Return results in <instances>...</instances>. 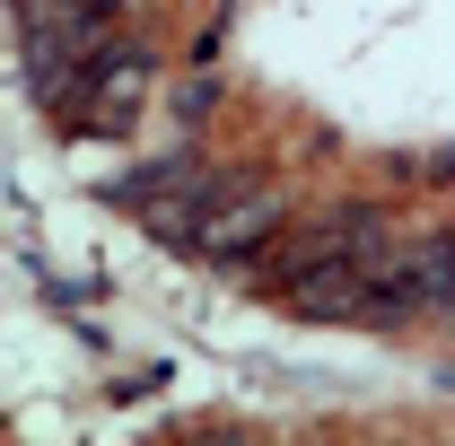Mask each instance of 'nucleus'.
I'll return each instance as SVG.
<instances>
[{"instance_id": "f03ea898", "label": "nucleus", "mask_w": 455, "mask_h": 446, "mask_svg": "<svg viewBox=\"0 0 455 446\" xmlns=\"http://www.w3.org/2000/svg\"><path fill=\"white\" fill-rule=\"evenodd\" d=\"M411 315H455V227H411L377 280L368 324H411Z\"/></svg>"}, {"instance_id": "f257e3e1", "label": "nucleus", "mask_w": 455, "mask_h": 446, "mask_svg": "<svg viewBox=\"0 0 455 446\" xmlns=\"http://www.w3.org/2000/svg\"><path fill=\"white\" fill-rule=\"evenodd\" d=\"M395 245H403V227L359 202V211L315 219L281 263H272V280H281V298L298 315H368V307H377V280L395 263Z\"/></svg>"}, {"instance_id": "7ed1b4c3", "label": "nucleus", "mask_w": 455, "mask_h": 446, "mask_svg": "<svg viewBox=\"0 0 455 446\" xmlns=\"http://www.w3.org/2000/svg\"><path fill=\"white\" fill-rule=\"evenodd\" d=\"M79 88H88V114H79V123H88V131H123V123L140 114V97H149V53H114L106 44Z\"/></svg>"}]
</instances>
